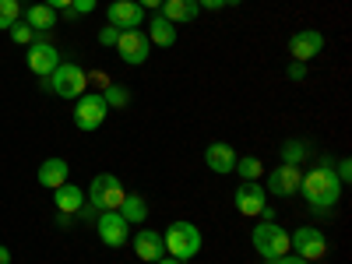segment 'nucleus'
<instances>
[{
  "label": "nucleus",
  "mask_w": 352,
  "mask_h": 264,
  "mask_svg": "<svg viewBox=\"0 0 352 264\" xmlns=\"http://www.w3.org/2000/svg\"><path fill=\"white\" fill-rule=\"evenodd\" d=\"M159 14H162L166 21H173V25H180V21L190 25V21H197L201 8H197V0H162Z\"/></svg>",
  "instance_id": "a211bd4d"
},
{
  "label": "nucleus",
  "mask_w": 352,
  "mask_h": 264,
  "mask_svg": "<svg viewBox=\"0 0 352 264\" xmlns=\"http://www.w3.org/2000/svg\"><path fill=\"white\" fill-rule=\"evenodd\" d=\"M162 247H166V254L176 257V261H194V257L201 254L204 240H201V229H197L194 222L176 219V222H169L166 232H162Z\"/></svg>",
  "instance_id": "f03ea898"
},
{
  "label": "nucleus",
  "mask_w": 352,
  "mask_h": 264,
  "mask_svg": "<svg viewBox=\"0 0 352 264\" xmlns=\"http://www.w3.org/2000/svg\"><path fill=\"white\" fill-rule=\"evenodd\" d=\"M144 36H148L152 46H162V50H166V46L176 43V25L166 21L162 14H152V18H148V32H144Z\"/></svg>",
  "instance_id": "aec40b11"
},
{
  "label": "nucleus",
  "mask_w": 352,
  "mask_h": 264,
  "mask_svg": "<svg viewBox=\"0 0 352 264\" xmlns=\"http://www.w3.org/2000/svg\"><path fill=\"white\" fill-rule=\"evenodd\" d=\"M232 173H240L243 180H257V176L264 173V162H261L257 155H240V159H236V169H232Z\"/></svg>",
  "instance_id": "b1692460"
},
{
  "label": "nucleus",
  "mask_w": 352,
  "mask_h": 264,
  "mask_svg": "<svg viewBox=\"0 0 352 264\" xmlns=\"http://www.w3.org/2000/svg\"><path fill=\"white\" fill-rule=\"evenodd\" d=\"M96 11V0H71V14H88Z\"/></svg>",
  "instance_id": "c756f323"
},
{
  "label": "nucleus",
  "mask_w": 352,
  "mask_h": 264,
  "mask_svg": "<svg viewBox=\"0 0 352 264\" xmlns=\"http://www.w3.org/2000/svg\"><path fill=\"white\" fill-rule=\"evenodd\" d=\"M113 50L120 53V60H124V64H131V67L144 64V60L152 56V43H148V36H144L141 28L120 32V39H116V46H113Z\"/></svg>",
  "instance_id": "1a4fd4ad"
},
{
  "label": "nucleus",
  "mask_w": 352,
  "mask_h": 264,
  "mask_svg": "<svg viewBox=\"0 0 352 264\" xmlns=\"http://www.w3.org/2000/svg\"><path fill=\"white\" fill-rule=\"evenodd\" d=\"M134 254H138L141 261H159V257L166 254V247H162V232H155V229H141L138 236H134Z\"/></svg>",
  "instance_id": "6ab92c4d"
},
{
  "label": "nucleus",
  "mask_w": 352,
  "mask_h": 264,
  "mask_svg": "<svg viewBox=\"0 0 352 264\" xmlns=\"http://www.w3.org/2000/svg\"><path fill=\"white\" fill-rule=\"evenodd\" d=\"M0 264H11V250L8 247H0Z\"/></svg>",
  "instance_id": "c9c22d12"
},
{
  "label": "nucleus",
  "mask_w": 352,
  "mask_h": 264,
  "mask_svg": "<svg viewBox=\"0 0 352 264\" xmlns=\"http://www.w3.org/2000/svg\"><path fill=\"white\" fill-rule=\"evenodd\" d=\"M250 243H254V250H257L264 261H275V257L289 254V232H285L278 222H257Z\"/></svg>",
  "instance_id": "20e7f679"
},
{
  "label": "nucleus",
  "mask_w": 352,
  "mask_h": 264,
  "mask_svg": "<svg viewBox=\"0 0 352 264\" xmlns=\"http://www.w3.org/2000/svg\"><path fill=\"white\" fill-rule=\"evenodd\" d=\"M46 8H53V11H67L71 8V0H43Z\"/></svg>",
  "instance_id": "72a5a7b5"
},
{
  "label": "nucleus",
  "mask_w": 352,
  "mask_h": 264,
  "mask_svg": "<svg viewBox=\"0 0 352 264\" xmlns=\"http://www.w3.org/2000/svg\"><path fill=\"white\" fill-rule=\"evenodd\" d=\"M197 8H208V11H222V8H229V0H197Z\"/></svg>",
  "instance_id": "473e14b6"
},
{
  "label": "nucleus",
  "mask_w": 352,
  "mask_h": 264,
  "mask_svg": "<svg viewBox=\"0 0 352 264\" xmlns=\"http://www.w3.org/2000/svg\"><path fill=\"white\" fill-rule=\"evenodd\" d=\"M102 99H106V106H109V109H124V106H131V92H127L124 85H106Z\"/></svg>",
  "instance_id": "393cba45"
},
{
  "label": "nucleus",
  "mask_w": 352,
  "mask_h": 264,
  "mask_svg": "<svg viewBox=\"0 0 352 264\" xmlns=\"http://www.w3.org/2000/svg\"><path fill=\"white\" fill-rule=\"evenodd\" d=\"M264 204H268V190H264L257 180H243L236 190H232V208H236L240 215H247V219L261 215Z\"/></svg>",
  "instance_id": "9d476101"
},
{
  "label": "nucleus",
  "mask_w": 352,
  "mask_h": 264,
  "mask_svg": "<svg viewBox=\"0 0 352 264\" xmlns=\"http://www.w3.org/2000/svg\"><path fill=\"white\" fill-rule=\"evenodd\" d=\"M96 232H99V240L106 247H127L131 240V222L120 215V212H99L96 215Z\"/></svg>",
  "instance_id": "6e6552de"
},
{
  "label": "nucleus",
  "mask_w": 352,
  "mask_h": 264,
  "mask_svg": "<svg viewBox=\"0 0 352 264\" xmlns=\"http://www.w3.org/2000/svg\"><path fill=\"white\" fill-rule=\"evenodd\" d=\"M300 180H303V169L282 162V166H275L268 173V187L264 190L275 194V197H292V194H300Z\"/></svg>",
  "instance_id": "9b49d317"
},
{
  "label": "nucleus",
  "mask_w": 352,
  "mask_h": 264,
  "mask_svg": "<svg viewBox=\"0 0 352 264\" xmlns=\"http://www.w3.org/2000/svg\"><path fill=\"white\" fill-rule=\"evenodd\" d=\"M141 8H162V0H138Z\"/></svg>",
  "instance_id": "e433bc0d"
},
{
  "label": "nucleus",
  "mask_w": 352,
  "mask_h": 264,
  "mask_svg": "<svg viewBox=\"0 0 352 264\" xmlns=\"http://www.w3.org/2000/svg\"><path fill=\"white\" fill-rule=\"evenodd\" d=\"M120 215L127 219V222H144V219H148V201H144L141 194H127L124 197V204H120Z\"/></svg>",
  "instance_id": "4be33fe9"
},
{
  "label": "nucleus",
  "mask_w": 352,
  "mask_h": 264,
  "mask_svg": "<svg viewBox=\"0 0 352 264\" xmlns=\"http://www.w3.org/2000/svg\"><path fill=\"white\" fill-rule=\"evenodd\" d=\"M285 74H289V81H296V85H300V81L307 78V64H300V60H292Z\"/></svg>",
  "instance_id": "c85d7f7f"
},
{
  "label": "nucleus",
  "mask_w": 352,
  "mask_h": 264,
  "mask_svg": "<svg viewBox=\"0 0 352 264\" xmlns=\"http://www.w3.org/2000/svg\"><path fill=\"white\" fill-rule=\"evenodd\" d=\"M18 4H25V0H18Z\"/></svg>",
  "instance_id": "58836bf2"
},
{
  "label": "nucleus",
  "mask_w": 352,
  "mask_h": 264,
  "mask_svg": "<svg viewBox=\"0 0 352 264\" xmlns=\"http://www.w3.org/2000/svg\"><path fill=\"white\" fill-rule=\"evenodd\" d=\"M67 176H71V162H64V159H46L43 166H39V173H36V180H39V187H46V190H56V187H64L67 184Z\"/></svg>",
  "instance_id": "dca6fc26"
},
{
  "label": "nucleus",
  "mask_w": 352,
  "mask_h": 264,
  "mask_svg": "<svg viewBox=\"0 0 352 264\" xmlns=\"http://www.w3.org/2000/svg\"><path fill=\"white\" fill-rule=\"evenodd\" d=\"M18 18H21V4H18V0H0V32H8Z\"/></svg>",
  "instance_id": "a878e982"
},
{
  "label": "nucleus",
  "mask_w": 352,
  "mask_h": 264,
  "mask_svg": "<svg viewBox=\"0 0 352 264\" xmlns=\"http://www.w3.org/2000/svg\"><path fill=\"white\" fill-rule=\"evenodd\" d=\"M320 50H324V36H320L317 28H303V32H296L289 39V53H292V60H300V64L314 60Z\"/></svg>",
  "instance_id": "4468645a"
},
{
  "label": "nucleus",
  "mask_w": 352,
  "mask_h": 264,
  "mask_svg": "<svg viewBox=\"0 0 352 264\" xmlns=\"http://www.w3.org/2000/svg\"><path fill=\"white\" fill-rule=\"evenodd\" d=\"M152 264H184V261H176V257H166V254H162V257H159V261H152Z\"/></svg>",
  "instance_id": "f704fd0d"
},
{
  "label": "nucleus",
  "mask_w": 352,
  "mask_h": 264,
  "mask_svg": "<svg viewBox=\"0 0 352 264\" xmlns=\"http://www.w3.org/2000/svg\"><path fill=\"white\" fill-rule=\"evenodd\" d=\"M335 173H338V180H342V187H345V184H349V176H352L349 159H338V162H335Z\"/></svg>",
  "instance_id": "7c9ffc66"
},
{
  "label": "nucleus",
  "mask_w": 352,
  "mask_h": 264,
  "mask_svg": "<svg viewBox=\"0 0 352 264\" xmlns=\"http://www.w3.org/2000/svg\"><path fill=\"white\" fill-rule=\"evenodd\" d=\"M116 39H120V28H113V25H102L99 28V43L102 46H116Z\"/></svg>",
  "instance_id": "cd10ccee"
},
{
  "label": "nucleus",
  "mask_w": 352,
  "mask_h": 264,
  "mask_svg": "<svg viewBox=\"0 0 352 264\" xmlns=\"http://www.w3.org/2000/svg\"><path fill=\"white\" fill-rule=\"evenodd\" d=\"M25 25L32 28V32H50V28L56 25V11L46 8V4H32L25 11Z\"/></svg>",
  "instance_id": "412c9836"
},
{
  "label": "nucleus",
  "mask_w": 352,
  "mask_h": 264,
  "mask_svg": "<svg viewBox=\"0 0 352 264\" xmlns=\"http://www.w3.org/2000/svg\"><path fill=\"white\" fill-rule=\"evenodd\" d=\"M8 36H11V39H14L18 46H32V43H36V32H32V28H28V25H25L21 18H18V21H14V25L8 28Z\"/></svg>",
  "instance_id": "bb28decb"
},
{
  "label": "nucleus",
  "mask_w": 352,
  "mask_h": 264,
  "mask_svg": "<svg viewBox=\"0 0 352 264\" xmlns=\"http://www.w3.org/2000/svg\"><path fill=\"white\" fill-rule=\"evenodd\" d=\"M85 197H88V204H92L96 212H120V204H124L127 190H124V184L116 180L113 173H99Z\"/></svg>",
  "instance_id": "7ed1b4c3"
},
{
  "label": "nucleus",
  "mask_w": 352,
  "mask_h": 264,
  "mask_svg": "<svg viewBox=\"0 0 352 264\" xmlns=\"http://www.w3.org/2000/svg\"><path fill=\"white\" fill-rule=\"evenodd\" d=\"M236 148L232 144H226V141H212L208 148H204V166H208L212 173H219V176H226V173H232L236 169Z\"/></svg>",
  "instance_id": "2eb2a0df"
},
{
  "label": "nucleus",
  "mask_w": 352,
  "mask_h": 264,
  "mask_svg": "<svg viewBox=\"0 0 352 264\" xmlns=\"http://www.w3.org/2000/svg\"><path fill=\"white\" fill-rule=\"evenodd\" d=\"M28 71L32 74H39V78H50L53 71H56V64H60V50L56 46H50V43H43V39H36L32 46H28Z\"/></svg>",
  "instance_id": "ddd939ff"
},
{
  "label": "nucleus",
  "mask_w": 352,
  "mask_h": 264,
  "mask_svg": "<svg viewBox=\"0 0 352 264\" xmlns=\"http://www.w3.org/2000/svg\"><path fill=\"white\" fill-rule=\"evenodd\" d=\"M46 88H53L60 99H78L85 96V85H88V74L78 67V64H56V71L43 81Z\"/></svg>",
  "instance_id": "39448f33"
},
{
  "label": "nucleus",
  "mask_w": 352,
  "mask_h": 264,
  "mask_svg": "<svg viewBox=\"0 0 352 264\" xmlns=\"http://www.w3.org/2000/svg\"><path fill=\"white\" fill-rule=\"evenodd\" d=\"M106 113H109V106H106V99H102V96L85 92V96H78V106H74V124H78V131L92 134V131H99V127H102Z\"/></svg>",
  "instance_id": "0eeeda50"
},
{
  "label": "nucleus",
  "mask_w": 352,
  "mask_h": 264,
  "mask_svg": "<svg viewBox=\"0 0 352 264\" xmlns=\"http://www.w3.org/2000/svg\"><path fill=\"white\" fill-rule=\"evenodd\" d=\"M53 204H56V212H60V215H78L88 204V197H85V190L78 184H64V187L53 190Z\"/></svg>",
  "instance_id": "f3484780"
},
{
  "label": "nucleus",
  "mask_w": 352,
  "mask_h": 264,
  "mask_svg": "<svg viewBox=\"0 0 352 264\" xmlns=\"http://www.w3.org/2000/svg\"><path fill=\"white\" fill-rule=\"evenodd\" d=\"M109 25L120 28V32H131V28H141L144 21V8L138 4V0H113L109 11H106Z\"/></svg>",
  "instance_id": "f8f14e48"
},
{
  "label": "nucleus",
  "mask_w": 352,
  "mask_h": 264,
  "mask_svg": "<svg viewBox=\"0 0 352 264\" xmlns=\"http://www.w3.org/2000/svg\"><path fill=\"white\" fill-rule=\"evenodd\" d=\"M264 264H310V261H303V257H296V254H282V257L264 261Z\"/></svg>",
  "instance_id": "2f4dec72"
},
{
  "label": "nucleus",
  "mask_w": 352,
  "mask_h": 264,
  "mask_svg": "<svg viewBox=\"0 0 352 264\" xmlns=\"http://www.w3.org/2000/svg\"><path fill=\"white\" fill-rule=\"evenodd\" d=\"M236 4H243V0H229V8H236Z\"/></svg>",
  "instance_id": "4c0bfd02"
},
{
  "label": "nucleus",
  "mask_w": 352,
  "mask_h": 264,
  "mask_svg": "<svg viewBox=\"0 0 352 264\" xmlns=\"http://www.w3.org/2000/svg\"><path fill=\"white\" fill-rule=\"evenodd\" d=\"M289 254H296L303 261H320L328 254V236L314 226H300L296 232H289Z\"/></svg>",
  "instance_id": "423d86ee"
},
{
  "label": "nucleus",
  "mask_w": 352,
  "mask_h": 264,
  "mask_svg": "<svg viewBox=\"0 0 352 264\" xmlns=\"http://www.w3.org/2000/svg\"><path fill=\"white\" fill-rule=\"evenodd\" d=\"M300 194L307 197V204H310L317 215H328L335 204L342 201V180H338V173H335V162L331 159H320L310 173H303Z\"/></svg>",
  "instance_id": "f257e3e1"
},
{
  "label": "nucleus",
  "mask_w": 352,
  "mask_h": 264,
  "mask_svg": "<svg viewBox=\"0 0 352 264\" xmlns=\"http://www.w3.org/2000/svg\"><path fill=\"white\" fill-rule=\"evenodd\" d=\"M307 155H310V144H307V141H296V138H289V141L282 144V162H289V166L303 162Z\"/></svg>",
  "instance_id": "5701e85b"
}]
</instances>
